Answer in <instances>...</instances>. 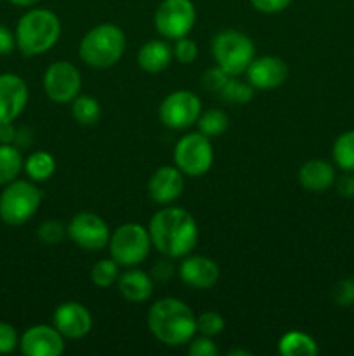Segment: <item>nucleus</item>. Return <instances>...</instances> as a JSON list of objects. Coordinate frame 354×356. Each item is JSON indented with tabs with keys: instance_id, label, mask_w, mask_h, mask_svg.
Listing matches in <instances>:
<instances>
[{
	"instance_id": "41",
	"label": "nucleus",
	"mask_w": 354,
	"mask_h": 356,
	"mask_svg": "<svg viewBox=\"0 0 354 356\" xmlns=\"http://www.w3.org/2000/svg\"><path fill=\"white\" fill-rule=\"evenodd\" d=\"M17 131L14 129L12 122H7V124H0V143L2 145H12L16 141Z\"/></svg>"
},
{
	"instance_id": "22",
	"label": "nucleus",
	"mask_w": 354,
	"mask_h": 356,
	"mask_svg": "<svg viewBox=\"0 0 354 356\" xmlns=\"http://www.w3.org/2000/svg\"><path fill=\"white\" fill-rule=\"evenodd\" d=\"M278 351L283 356H314L318 355V344L309 334L290 330L280 339Z\"/></svg>"
},
{
	"instance_id": "23",
	"label": "nucleus",
	"mask_w": 354,
	"mask_h": 356,
	"mask_svg": "<svg viewBox=\"0 0 354 356\" xmlns=\"http://www.w3.org/2000/svg\"><path fill=\"white\" fill-rule=\"evenodd\" d=\"M23 167L24 162L19 149L12 145L0 143V186L12 183L19 176Z\"/></svg>"
},
{
	"instance_id": "21",
	"label": "nucleus",
	"mask_w": 354,
	"mask_h": 356,
	"mask_svg": "<svg viewBox=\"0 0 354 356\" xmlns=\"http://www.w3.org/2000/svg\"><path fill=\"white\" fill-rule=\"evenodd\" d=\"M174 58V49L163 40H149L139 49L137 63L148 73H160L169 68Z\"/></svg>"
},
{
	"instance_id": "27",
	"label": "nucleus",
	"mask_w": 354,
	"mask_h": 356,
	"mask_svg": "<svg viewBox=\"0 0 354 356\" xmlns=\"http://www.w3.org/2000/svg\"><path fill=\"white\" fill-rule=\"evenodd\" d=\"M333 160L346 172H354V131H347L337 138L333 145Z\"/></svg>"
},
{
	"instance_id": "10",
	"label": "nucleus",
	"mask_w": 354,
	"mask_h": 356,
	"mask_svg": "<svg viewBox=\"0 0 354 356\" xmlns=\"http://www.w3.org/2000/svg\"><path fill=\"white\" fill-rule=\"evenodd\" d=\"M201 115V101L189 90L170 92L158 108V118L165 127L183 131L196 124Z\"/></svg>"
},
{
	"instance_id": "35",
	"label": "nucleus",
	"mask_w": 354,
	"mask_h": 356,
	"mask_svg": "<svg viewBox=\"0 0 354 356\" xmlns=\"http://www.w3.org/2000/svg\"><path fill=\"white\" fill-rule=\"evenodd\" d=\"M17 344H19V339H17L16 329L9 323L0 322V355L12 353Z\"/></svg>"
},
{
	"instance_id": "16",
	"label": "nucleus",
	"mask_w": 354,
	"mask_h": 356,
	"mask_svg": "<svg viewBox=\"0 0 354 356\" xmlns=\"http://www.w3.org/2000/svg\"><path fill=\"white\" fill-rule=\"evenodd\" d=\"M54 327L66 339H82L92 329V315L80 302H62L54 312Z\"/></svg>"
},
{
	"instance_id": "30",
	"label": "nucleus",
	"mask_w": 354,
	"mask_h": 356,
	"mask_svg": "<svg viewBox=\"0 0 354 356\" xmlns=\"http://www.w3.org/2000/svg\"><path fill=\"white\" fill-rule=\"evenodd\" d=\"M196 330L201 336H219L224 330V318L215 312L201 313L196 318Z\"/></svg>"
},
{
	"instance_id": "26",
	"label": "nucleus",
	"mask_w": 354,
	"mask_h": 356,
	"mask_svg": "<svg viewBox=\"0 0 354 356\" xmlns=\"http://www.w3.org/2000/svg\"><path fill=\"white\" fill-rule=\"evenodd\" d=\"M71 115L78 124L94 125L101 118L99 101L90 96H76L71 101Z\"/></svg>"
},
{
	"instance_id": "15",
	"label": "nucleus",
	"mask_w": 354,
	"mask_h": 356,
	"mask_svg": "<svg viewBox=\"0 0 354 356\" xmlns=\"http://www.w3.org/2000/svg\"><path fill=\"white\" fill-rule=\"evenodd\" d=\"M28 103V86L16 73L0 75V124L12 122Z\"/></svg>"
},
{
	"instance_id": "37",
	"label": "nucleus",
	"mask_w": 354,
	"mask_h": 356,
	"mask_svg": "<svg viewBox=\"0 0 354 356\" xmlns=\"http://www.w3.org/2000/svg\"><path fill=\"white\" fill-rule=\"evenodd\" d=\"M250 2H252V6L255 7L259 13L274 14L287 9L292 3V0H250Z\"/></svg>"
},
{
	"instance_id": "31",
	"label": "nucleus",
	"mask_w": 354,
	"mask_h": 356,
	"mask_svg": "<svg viewBox=\"0 0 354 356\" xmlns=\"http://www.w3.org/2000/svg\"><path fill=\"white\" fill-rule=\"evenodd\" d=\"M229 79H231V75H228L224 70L215 66V68L207 70V72L203 73V76H201V86H203L208 92L221 94Z\"/></svg>"
},
{
	"instance_id": "40",
	"label": "nucleus",
	"mask_w": 354,
	"mask_h": 356,
	"mask_svg": "<svg viewBox=\"0 0 354 356\" xmlns=\"http://www.w3.org/2000/svg\"><path fill=\"white\" fill-rule=\"evenodd\" d=\"M337 191L346 198L354 197V176L346 174V176L339 177L337 179Z\"/></svg>"
},
{
	"instance_id": "29",
	"label": "nucleus",
	"mask_w": 354,
	"mask_h": 356,
	"mask_svg": "<svg viewBox=\"0 0 354 356\" xmlns=\"http://www.w3.org/2000/svg\"><path fill=\"white\" fill-rule=\"evenodd\" d=\"M221 97L224 101H228V103H248L253 97V87L248 82H243V80H238L236 76H231L228 80V83L224 86V89H222Z\"/></svg>"
},
{
	"instance_id": "11",
	"label": "nucleus",
	"mask_w": 354,
	"mask_h": 356,
	"mask_svg": "<svg viewBox=\"0 0 354 356\" xmlns=\"http://www.w3.org/2000/svg\"><path fill=\"white\" fill-rule=\"evenodd\" d=\"M82 89L80 70L69 61H56L45 70L44 90L54 103L65 104L75 99Z\"/></svg>"
},
{
	"instance_id": "12",
	"label": "nucleus",
	"mask_w": 354,
	"mask_h": 356,
	"mask_svg": "<svg viewBox=\"0 0 354 356\" xmlns=\"http://www.w3.org/2000/svg\"><path fill=\"white\" fill-rule=\"evenodd\" d=\"M68 235L80 249L99 252L110 243V226L94 212H80L68 225Z\"/></svg>"
},
{
	"instance_id": "19",
	"label": "nucleus",
	"mask_w": 354,
	"mask_h": 356,
	"mask_svg": "<svg viewBox=\"0 0 354 356\" xmlns=\"http://www.w3.org/2000/svg\"><path fill=\"white\" fill-rule=\"evenodd\" d=\"M298 183L304 190L321 193L335 183V169L326 160H307L298 170Z\"/></svg>"
},
{
	"instance_id": "2",
	"label": "nucleus",
	"mask_w": 354,
	"mask_h": 356,
	"mask_svg": "<svg viewBox=\"0 0 354 356\" xmlns=\"http://www.w3.org/2000/svg\"><path fill=\"white\" fill-rule=\"evenodd\" d=\"M148 327L160 343L183 346L189 343L196 332V316L180 299L163 298L149 308Z\"/></svg>"
},
{
	"instance_id": "5",
	"label": "nucleus",
	"mask_w": 354,
	"mask_h": 356,
	"mask_svg": "<svg viewBox=\"0 0 354 356\" xmlns=\"http://www.w3.org/2000/svg\"><path fill=\"white\" fill-rule=\"evenodd\" d=\"M212 56L215 65L228 75L238 76L246 72L255 56V45L252 38L238 30H224L212 40Z\"/></svg>"
},
{
	"instance_id": "24",
	"label": "nucleus",
	"mask_w": 354,
	"mask_h": 356,
	"mask_svg": "<svg viewBox=\"0 0 354 356\" xmlns=\"http://www.w3.org/2000/svg\"><path fill=\"white\" fill-rule=\"evenodd\" d=\"M24 170L31 181H47L51 179L56 170V160L47 152H35L24 160Z\"/></svg>"
},
{
	"instance_id": "8",
	"label": "nucleus",
	"mask_w": 354,
	"mask_h": 356,
	"mask_svg": "<svg viewBox=\"0 0 354 356\" xmlns=\"http://www.w3.org/2000/svg\"><path fill=\"white\" fill-rule=\"evenodd\" d=\"M214 162V149L210 138L198 132L183 136L174 148V163L183 174L200 177L210 170Z\"/></svg>"
},
{
	"instance_id": "13",
	"label": "nucleus",
	"mask_w": 354,
	"mask_h": 356,
	"mask_svg": "<svg viewBox=\"0 0 354 356\" xmlns=\"http://www.w3.org/2000/svg\"><path fill=\"white\" fill-rule=\"evenodd\" d=\"M246 82L253 89L269 90L283 86L288 79L287 63L276 56H260L253 58L246 68Z\"/></svg>"
},
{
	"instance_id": "4",
	"label": "nucleus",
	"mask_w": 354,
	"mask_h": 356,
	"mask_svg": "<svg viewBox=\"0 0 354 356\" xmlns=\"http://www.w3.org/2000/svg\"><path fill=\"white\" fill-rule=\"evenodd\" d=\"M125 33L117 24H97L83 35L78 56L90 68L106 70L120 61L125 52Z\"/></svg>"
},
{
	"instance_id": "34",
	"label": "nucleus",
	"mask_w": 354,
	"mask_h": 356,
	"mask_svg": "<svg viewBox=\"0 0 354 356\" xmlns=\"http://www.w3.org/2000/svg\"><path fill=\"white\" fill-rule=\"evenodd\" d=\"M333 301L339 306H353L354 305V280L353 278H346L340 280L333 289Z\"/></svg>"
},
{
	"instance_id": "3",
	"label": "nucleus",
	"mask_w": 354,
	"mask_h": 356,
	"mask_svg": "<svg viewBox=\"0 0 354 356\" xmlns=\"http://www.w3.org/2000/svg\"><path fill=\"white\" fill-rule=\"evenodd\" d=\"M61 35V21L49 9H31L21 16L16 26V45L24 56L51 51Z\"/></svg>"
},
{
	"instance_id": "28",
	"label": "nucleus",
	"mask_w": 354,
	"mask_h": 356,
	"mask_svg": "<svg viewBox=\"0 0 354 356\" xmlns=\"http://www.w3.org/2000/svg\"><path fill=\"white\" fill-rule=\"evenodd\" d=\"M120 264L111 257V259H101L90 270V280L94 285H97L99 289L111 287L113 284H117L118 277H120Z\"/></svg>"
},
{
	"instance_id": "42",
	"label": "nucleus",
	"mask_w": 354,
	"mask_h": 356,
	"mask_svg": "<svg viewBox=\"0 0 354 356\" xmlns=\"http://www.w3.org/2000/svg\"><path fill=\"white\" fill-rule=\"evenodd\" d=\"M9 2L17 7H33L35 3H38L40 0H9Z\"/></svg>"
},
{
	"instance_id": "7",
	"label": "nucleus",
	"mask_w": 354,
	"mask_h": 356,
	"mask_svg": "<svg viewBox=\"0 0 354 356\" xmlns=\"http://www.w3.org/2000/svg\"><path fill=\"white\" fill-rule=\"evenodd\" d=\"M110 254L120 266H135L141 264L149 256L151 238L149 232L141 225L127 222L121 225L111 233L110 236Z\"/></svg>"
},
{
	"instance_id": "32",
	"label": "nucleus",
	"mask_w": 354,
	"mask_h": 356,
	"mask_svg": "<svg viewBox=\"0 0 354 356\" xmlns=\"http://www.w3.org/2000/svg\"><path fill=\"white\" fill-rule=\"evenodd\" d=\"M66 233L68 232H66L65 226L59 221H45L40 225L37 235L40 238V242H44L45 245H58L65 238Z\"/></svg>"
},
{
	"instance_id": "9",
	"label": "nucleus",
	"mask_w": 354,
	"mask_h": 356,
	"mask_svg": "<svg viewBox=\"0 0 354 356\" xmlns=\"http://www.w3.org/2000/svg\"><path fill=\"white\" fill-rule=\"evenodd\" d=\"M194 21L196 9L191 0H163L155 13L156 31L169 40L187 37Z\"/></svg>"
},
{
	"instance_id": "20",
	"label": "nucleus",
	"mask_w": 354,
	"mask_h": 356,
	"mask_svg": "<svg viewBox=\"0 0 354 356\" xmlns=\"http://www.w3.org/2000/svg\"><path fill=\"white\" fill-rule=\"evenodd\" d=\"M117 287L128 302H144L153 294V278L142 270H128L118 277Z\"/></svg>"
},
{
	"instance_id": "43",
	"label": "nucleus",
	"mask_w": 354,
	"mask_h": 356,
	"mask_svg": "<svg viewBox=\"0 0 354 356\" xmlns=\"http://www.w3.org/2000/svg\"><path fill=\"white\" fill-rule=\"evenodd\" d=\"M228 355H229V356H236V355L250 356L252 353H250V351H246V350H229V351H228Z\"/></svg>"
},
{
	"instance_id": "1",
	"label": "nucleus",
	"mask_w": 354,
	"mask_h": 356,
	"mask_svg": "<svg viewBox=\"0 0 354 356\" xmlns=\"http://www.w3.org/2000/svg\"><path fill=\"white\" fill-rule=\"evenodd\" d=\"M151 245L162 256L179 259L196 247L198 225L193 216L180 207L163 205L149 221Z\"/></svg>"
},
{
	"instance_id": "33",
	"label": "nucleus",
	"mask_w": 354,
	"mask_h": 356,
	"mask_svg": "<svg viewBox=\"0 0 354 356\" xmlns=\"http://www.w3.org/2000/svg\"><path fill=\"white\" fill-rule=\"evenodd\" d=\"M174 58L180 63V65H189L198 58V45L196 42L191 40L187 37H180L176 40L174 45Z\"/></svg>"
},
{
	"instance_id": "38",
	"label": "nucleus",
	"mask_w": 354,
	"mask_h": 356,
	"mask_svg": "<svg viewBox=\"0 0 354 356\" xmlns=\"http://www.w3.org/2000/svg\"><path fill=\"white\" fill-rule=\"evenodd\" d=\"M172 275H174V264H172V261H170V257L163 256L162 259H160L158 263L153 266L151 277L155 278V280L167 282L170 277H172Z\"/></svg>"
},
{
	"instance_id": "39",
	"label": "nucleus",
	"mask_w": 354,
	"mask_h": 356,
	"mask_svg": "<svg viewBox=\"0 0 354 356\" xmlns=\"http://www.w3.org/2000/svg\"><path fill=\"white\" fill-rule=\"evenodd\" d=\"M16 47V35L9 28L0 24V56H7L14 51Z\"/></svg>"
},
{
	"instance_id": "25",
	"label": "nucleus",
	"mask_w": 354,
	"mask_h": 356,
	"mask_svg": "<svg viewBox=\"0 0 354 356\" xmlns=\"http://www.w3.org/2000/svg\"><path fill=\"white\" fill-rule=\"evenodd\" d=\"M196 124L201 134L208 136V138H217L229 129V117L224 110L212 108L198 117Z\"/></svg>"
},
{
	"instance_id": "18",
	"label": "nucleus",
	"mask_w": 354,
	"mask_h": 356,
	"mask_svg": "<svg viewBox=\"0 0 354 356\" xmlns=\"http://www.w3.org/2000/svg\"><path fill=\"white\" fill-rule=\"evenodd\" d=\"M184 177L177 167L163 165L148 181V195L155 204L170 205L183 195Z\"/></svg>"
},
{
	"instance_id": "36",
	"label": "nucleus",
	"mask_w": 354,
	"mask_h": 356,
	"mask_svg": "<svg viewBox=\"0 0 354 356\" xmlns=\"http://www.w3.org/2000/svg\"><path fill=\"white\" fill-rule=\"evenodd\" d=\"M187 353L191 356H215L219 353V350L210 337L201 336L198 339L191 341L189 348H187Z\"/></svg>"
},
{
	"instance_id": "17",
	"label": "nucleus",
	"mask_w": 354,
	"mask_h": 356,
	"mask_svg": "<svg viewBox=\"0 0 354 356\" xmlns=\"http://www.w3.org/2000/svg\"><path fill=\"white\" fill-rule=\"evenodd\" d=\"M179 277L189 287L198 289V291H207L217 284L221 270H219V264L210 257L189 256L187 254L179 266Z\"/></svg>"
},
{
	"instance_id": "6",
	"label": "nucleus",
	"mask_w": 354,
	"mask_h": 356,
	"mask_svg": "<svg viewBox=\"0 0 354 356\" xmlns=\"http://www.w3.org/2000/svg\"><path fill=\"white\" fill-rule=\"evenodd\" d=\"M42 204V191L30 181L6 184L0 195V219L6 225L19 226L30 221Z\"/></svg>"
},
{
	"instance_id": "14",
	"label": "nucleus",
	"mask_w": 354,
	"mask_h": 356,
	"mask_svg": "<svg viewBox=\"0 0 354 356\" xmlns=\"http://www.w3.org/2000/svg\"><path fill=\"white\" fill-rule=\"evenodd\" d=\"M19 348L26 356H59L65 351V336L56 327L33 325L21 336Z\"/></svg>"
}]
</instances>
